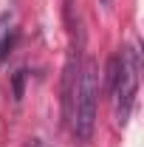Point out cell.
<instances>
[{"instance_id": "obj_1", "label": "cell", "mask_w": 144, "mask_h": 147, "mask_svg": "<svg viewBox=\"0 0 144 147\" xmlns=\"http://www.w3.org/2000/svg\"><path fill=\"white\" fill-rule=\"evenodd\" d=\"M96 99H99V71L96 62H79V76L73 88V110H71V130L79 142H88L96 127Z\"/></svg>"}, {"instance_id": "obj_2", "label": "cell", "mask_w": 144, "mask_h": 147, "mask_svg": "<svg viewBox=\"0 0 144 147\" xmlns=\"http://www.w3.org/2000/svg\"><path fill=\"white\" fill-rule=\"evenodd\" d=\"M139 76H141V57L136 45H127L119 51V71L113 79V96H116V119L119 125H124L133 102H136V93H139Z\"/></svg>"}, {"instance_id": "obj_3", "label": "cell", "mask_w": 144, "mask_h": 147, "mask_svg": "<svg viewBox=\"0 0 144 147\" xmlns=\"http://www.w3.org/2000/svg\"><path fill=\"white\" fill-rule=\"evenodd\" d=\"M23 79H26V71H17V76H14V99L23 96Z\"/></svg>"}, {"instance_id": "obj_4", "label": "cell", "mask_w": 144, "mask_h": 147, "mask_svg": "<svg viewBox=\"0 0 144 147\" xmlns=\"http://www.w3.org/2000/svg\"><path fill=\"white\" fill-rule=\"evenodd\" d=\"M9 48H11V40H9V37H3V40H0V57H6Z\"/></svg>"}, {"instance_id": "obj_5", "label": "cell", "mask_w": 144, "mask_h": 147, "mask_svg": "<svg viewBox=\"0 0 144 147\" xmlns=\"http://www.w3.org/2000/svg\"><path fill=\"white\" fill-rule=\"evenodd\" d=\"M28 147H42V142H37V139H31V142H28Z\"/></svg>"}, {"instance_id": "obj_6", "label": "cell", "mask_w": 144, "mask_h": 147, "mask_svg": "<svg viewBox=\"0 0 144 147\" xmlns=\"http://www.w3.org/2000/svg\"><path fill=\"white\" fill-rule=\"evenodd\" d=\"M110 3H113V0H99V6H105V9H108Z\"/></svg>"}]
</instances>
